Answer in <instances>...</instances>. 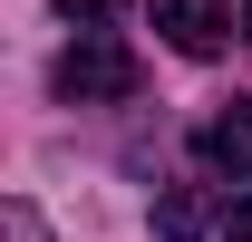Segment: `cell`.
I'll use <instances>...</instances> for the list:
<instances>
[{"label": "cell", "instance_id": "cell-7", "mask_svg": "<svg viewBox=\"0 0 252 242\" xmlns=\"http://www.w3.org/2000/svg\"><path fill=\"white\" fill-rule=\"evenodd\" d=\"M243 30H252V20H243Z\"/></svg>", "mask_w": 252, "mask_h": 242}, {"label": "cell", "instance_id": "cell-5", "mask_svg": "<svg viewBox=\"0 0 252 242\" xmlns=\"http://www.w3.org/2000/svg\"><path fill=\"white\" fill-rule=\"evenodd\" d=\"M117 10H126V0H59V20H78V30H107Z\"/></svg>", "mask_w": 252, "mask_h": 242}, {"label": "cell", "instance_id": "cell-3", "mask_svg": "<svg viewBox=\"0 0 252 242\" xmlns=\"http://www.w3.org/2000/svg\"><path fill=\"white\" fill-rule=\"evenodd\" d=\"M204 165H214V175H233V184L252 175V97H233V107L204 126Z\"/></svg>", "mask_w": 252, "mask_h": 242}, {"label": "cell", "instance_id": "cell-6", "mask_svg": "<svg viewBox=\"0 0 252 242\" xmlns=\"http://www.w3.org/2000/svg\"><path fill=\"white\" fill-rule=\"evenodd\" d=\"M223 242H252V204H233V223H223Z\"/></svg>", "mask_w": 252, "mask_h": 242}, {"label": "cell", "instance_id": "cell-2", "mask_svg": "<svg viewBox=\"0 0 252 242\" xmlns=\"http://www.w3.org/2000/svg\"><path fill=\"white\" fill-rule=\"evenodd\" d=\"M156 39L185 49V59H214L223 39H233V10L223 0H156Z\"/></svg>", "mask_w": 252, "mask_h": 242}, {"label": "cell", "instance_id": "cell-1", "mask_svg": "<svg viewBox=\"0 0 252 242\" xmlns=\"http://www.w3.org/2000/svg\"><path fill=\"white\" fill-rule=\"evenodd\" d=\"M49 78H59L68 107H107V97H136V49H126L117 30H78Z\"/></svg>", "mask_w": 252, "mask_h": 242}, {"label": "cell", "instance_id": "cell-4", "mask_svg": "<svg viewBox=\"0 0 252 242\" xmlns=\"http://www.w3.org/2000/svg\"><path fill=\"white\" fill-rule=\"evenodd\" d=\"M156 233L165 242H204V194H194V184H165L156 194Z\"/></svg>", "mask_w": 252, "mask_h": 242}]
</instances>
